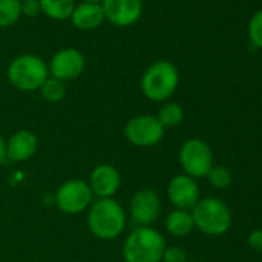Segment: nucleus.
Masks as SVG:
<instances>
[{
	"instance_id": "nucleus-1",
	"label": "nucleus",
	"mask_w": 262,
	"mask_h": 262,
	"mask_svg": "<svg viewBox=\"0 0 262 262\" xmlns=\"http://www.w3.org/2000/svg\"><path fill=\"white\" fill-rule=\"evenodd\" d=\"M86 224L94 237L100 241H113L125 230V210L113 198L97 199L88 208Z\"/></svg>"
},
{
	"instance_id": "nucleus-2",
	"label": "nucleus",
	"mask_w": 262,
	"mask_h": 262,
	"mask_svg": "<svg viewBox=\"0 0 262 262\" xmlns=\"http://www.w3.org/2000/svg\"><path fill=\"white\" fill-rule=\"evenodd\" d=\"M165 248V239L156 228L136 227L123 242L122 256L125 262H162Z\"/></svg>"
},
{
	"instance_id": "nucleus-3",
	"label": "nucleus",
	"mask_w": 262,
	"mask_h": 262,
	"mask_svg": "<svg viewBox=\"0 0 262 262\" xmlns=\"http://www.w3.org/2000/svg\"><path fill=\"white\" fill-rule=\"evenodd\" d=\"M179 85V71L168 60H158L151 63L142 79V94L151 102H164L170 99Z\"/></svg>"
},
{
	"instance_id": "nucleus-4",
	"label": "nucleus",
	"mask_w": 262,
	"mask_h": 262,
	"mask_svg": "<svg viewBox=\"0 0 262 262\" xmlns=\"http://www.w3.org/2000/svg\"><path fill=\"white\" fill-rule=\"evenodd\" d=\"M10 83L19 91H37L50 77L48 65L36 54H22L16 57L7 70Z\"/></svg>"
},
{
	"instance_id": "nucleus-5",
	"label": "nucleus",
	"mask_w": 262,
	"mask_h": 262,
	"mask_svg": "<svg viewBox=\"0 0 262 262\" xmlns=\"http://www.w3.org/2000/svg\"><path fill=\"white\" fill-rule=\"evenodd\" d=\"M191 216L194 227L208 236L224 234L231 225L230 208L216 198L199 199L191 208Z\"/></svg>"
},
{
	"instance_id": "nucleus-6",
	"label": "nucleus",
	"mask_w": 262,
	"mask_h": 262,
	"mask_svg": "<svg viewBox=\"0 0 262 262\" xmlns=\"http://www.w3.org/2000/svg\"><path fill=\"white\" fill-rule=\"evenodd\" d=\"M165 133V128L159 123L156 116L139 114L131 117L123 128L125 139L135 147L148 148L158 145Z\"/></svg>"
},
{
	"instance_id": "nucleus-7",
	"label": "nucleus",
	"mask_w": 262,
	"mask_h": 262,
	"mask_svg": "<svg viewBox=\"0 0 262 262\" xmlns=\"http://www.w3.org/2000/svg\"><path fill=\"white\" fill-rule=\"evenodd\" d=\"M93 191L82 179L65 181L54 194L57 208L65 214H79L93 204Z\"/></svg>"
},
{
	"instance_id": "nucleus-8",
	"label": "nucleus",
	"mask_w": 262,
	"mask_h": 262,
	"mask_svg": "<svg viewBox=\"0 0 262 262\" xmlns=\"http://www.w3.org/2000/svg\"><path fill=\"white\" fill-rule=\"evenodd\" d=\"M179 162L184 173L193 179L205 178L213 168V153L201 139H188L179 151Z\"/></svg>"
},
{
	"instance_id": "nucleus-9",
	"label": "nucleus",
	"mask_w": 262,
	"mask_h": 262,
	"mask_svg": "<svg viewBox=\"0 0 262 262\" xmlns=\"http://www.w3.org/2000/svg\"><path fill=\"white\" fill-rule=\"evenodd\" d=\"M161 213V199L156 191L141 188L129 199V214L133 224L138 227H150Z\"/></svg>"
},
{
	"instance_id": "nucleus-10",
	"label": "nucleus",
	"mask_w": 262,
	"mask_h": 262,
	"mask_svg": "<svg viewBox=\"0 0 262 262\" xmlns=\"http://www.w3.org/2000/svg\"><path fill=\"white\" fill-rule=\"evenodd\" d=\"M100 5L105 20L119 28L135 25L144 11L142 0H102Z\"/></svg>"
},
{
	"instance_id": "nucleus-11",
	"label": "nucleus",
	"mask_w": 262,
	"mask_h": 262,
	"mask_svg": "<svg viewBox=\"0 0 262 262\" xmlns=\"http://www.w3.org/2000/svg\"><path fill=\"white\" fill-rule=\"evenodd\" d=\"M85 70V56L76 48L59 50L48 63V71L51 77L62 82H70L77 79Z\"/></svg>"
},
{
	"instance_id": "nucleus-12",
	"label": "nucleus",
	"mask_w": 262,
	"mask_h": 262,
	"mask_svg": "<svg viewBox=\"0 0 262 262\" xmlns=\"http://www.w3.org/2000/svg\"><path fill=\"white\" fill-rule=\"evenodd\" d=\"M170 202L179 210H191L199 201V187L196 179L187 174L174 176L167 188Z\"/></svg>"
},
{
	"instance_id": "nucleus-13",
	"label": "nucleus",
	"mask_w": 262,
	"mask_h": 262,
	"mask_svg": "<svg viewBox=\"0 0 262 262\" xmlns=\"http://www.w3.org/2000/svg\"><path fill=\"white\" fill-rule=\"evenodd\" d=\"M120 173L117 171L116 167L110 164H100L93 168L90 174V188L97 199H106L113 198L119 188H120Z\"/></svg>"
},
{
	"instance_id": "nucleus-14",
	"label": "nucleus",
	"mask_w": 262,
	"mask_h": 262,
	"mask_svg": "<svg viewBox=\"0 0 262 262\" xmlns=\"http://www.w3.org/2000/svg\"><path fill=\"white\" fill-rule=\"evenodd\" d=\"M39 148V139L30 129H20L7 142V159L11 162H25L31 159Z\"/></svg>"
},
{
	"instance_id": "nucleus-15",
	"label": "nucleus",
	"mask_w": 262,
	"mask_h": 262,
	"mask_svg": "<svg viewBox=\"0 0 262 262\" xmlns=\"http://www.w3.org/2000/svg\"><path fill=\"white\" fill-rule=\"evenodd\" d=\"M70 20L80 31L96 30L97 27H100L105 22L102 5L91 4V2H82V4L76 5Z\"/></svg>"
},
{
	"instance_id": "nucleus-16",
	"label": "nucleus",
	"mask_w": 262,
	"mask_h": 262,
	"mask_svg": "<svg viewBox=\"0 0 262 262\" xmlns=\"http://www.w3.org/2000/svg\"><path fill=\"white\" fill-rule=\"evenodd\" d=\"M165 228H167V231L170 234H173L176 237L188 236L193 231V228H194V222H193L191 213L188 210L174 208L165 217Z\"/></svg>"
},
{
	"instance_id": "nucleus-17",
	"label": "nucleus",
	"mask_w": 262,
	"mask_h": 262,
	"mask_svg": "<svg viewBox=\"0 0 262 262\" xmlns=\"http://www.w3.org/2000/svg\"><path fill=\"white\" fill-rule=\"evenodd\" d=\"M39 4L40 11L51 20H67L76 8L74 0H39Z\"/></svg>"
},
{
	"instance_id": "nucleus-18",
	"label": "nucleus",
	"mask_w": 262,
	"mask_h": 262,
	"mask_svg": "<svg viewBox=\"0 0 262 262\" xmlns=\"http://www.w3.org/2000/svg\"><path fill=\"white\" fill-rule=\"evenodd\" d=\"M184 116H185L184 108L179 103H176V102H167L165 105H162V108L156 114L159 123L164 128H174V126H178L184 120Z\"/></svg>"
},
{
	"instance_id": "nucleus-19",
	"label": "nucleus",
	"mask_w": 262,
	"mask_h": 262,
	"mask_svg": "<svg viewBox=\"0 0 262 262\" xmlns=\"http://www.w3.org/2000/svg\"><path fill=\"white\" fill-rule=\"evenodd\" d=\"M22 17V0H0V28H8Z\"/></svg>"
},
{
	"instance_id": "nucleus-20",
	"label": "nucleus",
	"mask_w": 262,
	"mask_h": 262,
	"mask_svg": "<svg viewBox=\"0 0 262 262\" xmlns=\"http://www.w3.org/2000/svg\"><path fill=\"white\" fill-rule=\"evenodd\" d=\"M40 94L42 97L50 102V103H59L60 100H63L65 94H67V86H65V82L56 79V77H48L42 86H40Z\"/></svg>"
},
{
	"instance_id": "nucleus-21",
	"label": "nucleus",
	"mask_w": 262,
	"mask_h": 262,
	"mask_svg": "<svg viewBox=\"0 0 262 262\" xmlns=\"http://www.w3.org/2000/svg\"><path fill=\"white\" fill-rule=\"evenodd\" d=\"M207 178L214 188H227L231 184V173L225 167H213Z\"/></svg>"
},
{
	"instance_id": "nucleus-22",
	"label": "nucleus",
	"mask_w": 262,
	"mask_h": 262,
	"mask_svg": "<svg viewBox=\"0 0 262 262\" xmlns=\"http://www.w3.org/2000/svg\"><path fill=\"white\" fill-rule=\"evenodd\" d=\"M248 36L253 45L262 48V10L251 17L248 24Z\"/></svg>"
},
{
	"instance_id": "nucleus-23",
	"label": "nucleus",
	"mask_w": 262,
	"mask_h": 262,
	"mask_svg": "<svg viewBox=\"0 0 262 262\" xmlns=\"http://www.w3.org/2000/svg\"><path fill=\"white\" fill-rule=\"evenodd\" d=\"M162 262H188V257H187V253L181 247L171 245L165 248L162 254Z\"/></svg>"
},
{
	"instance_id": "nucleus-24",
	"label": "nucleus",
	"mask_w": 262,
	"mask_h": 262,
	"mask_svg": "<svg viewBox=\"0 0 262 262\" xmlns=\"http://www.w3.org/2000/svg\"><path fill=\"white\" fill-rule=\"evenodd\" d=\"M40 4L39 0H22V16L28 19H34L40 14Z\"/></svg>"
},
{
	"instance_id": "nucleus-25",
	"label": "nucleus",
	"mask_w": 262,
	"mask_h": 262,
	"mask_svg": "<svg viewBox=\"0 0 262 262\" xmlns=\"http://www.w3.org/2000/svg\"><path fill=\"white\" fill-rule=\"evenodd\" d=\"M248 244L253 250L262 253V230H254L248 236Z\"/></svg>"
},
{
	"instance_id": "nucleus-26",
	"label": "nucleus",
	"mask_w": 262,
	"mask_h": 262,
	"mask_svg": "<svg viewBox=\"0 0 262 262\" xmlns=\"http://www.w3.org/2000/svg\"><path fill=\"white\" fill-rule=\"evenodd\" d=\"M7 161V142L5 139L0 136V165Z\"/></svg>"
},
{
	"instance_id": "nucleus-27",
	"label": "nucleus",
	"mask_w": 262,
	"mask_h": 262,
	"mask_svg": "<svg viewBox=\"0 0 262 262\" xmlns=\"http://www.w3.org/2000/svg\"><path fill=\"white\" fill-rule=\"evenodd\" d=\"M83 2H91V4H102V0H83Z\"/></svg>"
},
{
	"instance_id": "nucleus-28",
	"label": "nucleus",
	"mask_w": 262,
	"mask_h": 262,
	"mask_svg": "<svg viewBox=\"0 0 262 262\" xmlns=\"http://www.w3.org/2000/svg\"><path fill=\"white\" fill-rule=\"evenodd\" d=\"M188 262H199V260H188Z\"/></svg>"
}]
</instances>
